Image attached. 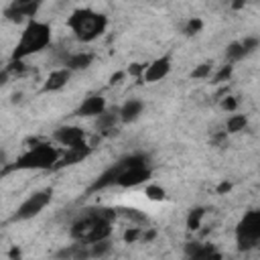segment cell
Returning <instances> with one entry per match:
<instances>
[{
    "label": "cell",
    "mask_w": 260,
    "mask_h": 260,
    "mask_svg": "<svg viewBox=\"0 0 260 260\" xmlns=\"http://www.w3.org/2000/svg\"><path fill=\"white\" fill-rule=\"evenodd\" d=\"M246 126H248V118L244 114H232L225 122V134H238L246 130Z\"/></svg>",
    "instance_id": "16"
},
{
    "label": "cell",
    "mask_w": 260,
    "mask_h": 260,
    "mask_svg": "<svg viewBox=\"0 0 260 260\" xmlns=\"http://www.w3.org/2000/svg\"><path fill=\"white\" fill-rule=\"evenodd\" d=\"M69 79H71V71L65 69V67H57V69H53V71L47 75V79H45V83H43V91H45V93L59 91V89H63V87L67 85Z\"/></svg>",
    "instance_id": "13"
},
{
    "label": "cell",
    "mask_w": 260,
    "mask_h": 260,
    "mask_svg": "<svg viewBox=\"0 0 260 260\" xmlns=\"http://www.w3.org/2000/svg\"><path fill=\"white\" fill-rule=\"evenodd\" d=\"M89 152H91V146H89L87 142H83V144H79V146H73V148H65V152L59 154V158H57V162H55L53 169L59 171V169H63V167L77 165V162L85 160V158L89 156Z\"/></svg>",
    "instance_id": "10"
},
{
    "label": "cell",
    "mask_w": 260,
    "mask_h": 260,
    "mask_svg": "<svg viewBox=\"0 0 260 260\" xmlns=\"http://www.w3.org/2000/svg\"><path fill=\"white\" fill-rule=\"evenodd\" d=\"M53 199V189H41V191H35L32 195H28L20 205L18 209L14 211L12 219L14 221H24V219H32L35 215H39Z\"/></svg>",
    "instance_id": "6"
},
{
    "label": "cell",
    "mask_w": 260,
    "mask_h": 260,
    "mask_svg": "<svg viewBox=\"0 0 260 260\" xmlns=\"http://www.w3.org/2000/svg\"><path fill=\"white\" fill-rule=\"evenodd\" d=\"M156 238V232L152 230V228H146L144 232H142V240H146V242H150V240H154Z\"/></svg>",
    "instance_id": "33"
},
{
    "label": "cell",
    "mask_w": 260,
    "mask_h": 260,
    "mask_svg": "<svg viewBox=\"0 0 260 260\" xmlns=\"http://www.w3.org/2000/svg\"><path fill=\"white\" fill-rule=\"evenodd\" d=\"M67 26L77 41L93 43L95 39H100L106 32L108 16L102 12H95L91 8H75L67 18Z\"/></svg>",
    "instance_id": "1"
},
{
    "label": "cell",
    "mask_w": 260,
    "mask_h": 260,
    "mask_svg": "<svg viewBox=\"0 0 260 260\" xmlns=\"http://www.w3.org/2000/svg\"><path fill=\"white\" fill-rule=\"evenodd\" d=\"M140 238H142V228H138V225L126 228V232H124V236H122V240H124L126 244H134V242L140 240Z\"/></svg>",
    "instance_id": "25"
},
{
    "label": "cell",
    "mask_w": 260,
    "mask_h": 260,
    "mask_svg": "<svg viewBox=\"0 0 260 260\" xmlns=\"http://www.w3.org/2000/svg\"><path fill=\"white\" fill-rule=\"evenodd\" d=\"M236 242H238V250L248 252L252 248L258 246L260 242V211H248L244 213V217L240 219L238 228H236Z\"/></svg>",
    "instance_id": "5"
},
{
    "label": "cell",
    "mask_w": 260,
    "mask_h": 260,
    "mask_svg": "<svg viewBox=\"0 0 260 260\" xmlns=\"http://www.w3.org/2000/svg\"><path fill=\"white\" fill-rule=\"evenodd\" d=\"M53 138L65 146V148H73L85 142V130L81 126H61L53 132Z\"/></svg>",
    "instance_id": "9"
},
{
    "label": "cell",
    "mask_w": 260,
    "mask_h": 260,
    "mask_svg": "<svg viewBox=\"0 0 260 260\" xmlns=\"http://www.w3.org/2000/svg\"><path fill=\"white\" fill-rule=\"evenodd\" d=\"M8 260H22V250H20V246H10V250H8Z\"/></svg>",
    "instance_id": "30"
},
{
    "label": "cell",
    "mask_w": 260,
    "mask_h": 260,
    "mask_svg": "<svg viewBox=\"0 0 260 260\" xmlns=\"http://www.w3.org/2000/svg\"><path fill=\"white\" fill-rule=\"evenodd\" d=\"M221 258H223V256H221V252H219V250H213V252L207 256V260H221Z\"/></svg>",
    "instance_id": "34"
},
{
    "label": "cell",
    "mask_w": 260,
    "mask_h": 260,
    "mask_svg": "<svg viewBox=\"0 0 260 260\" xmlns=\"http://www.w3.org/2000/svg\"><path fill=\"white\" fill-rule=\"evenodd\" d=\"M203 30V20L199 18V16H191L185 24H183V32L187 35V37H193V35H197V32H201Z\"/></svg>",
    "instance_id": "23"
},
{
    "label": "cell",
    "mask_w": 260,
    "mask_h": 260,
    "mask_svg": "<svg viewBox=\"0 0 260 260\" xmlns=\"http://www.w3.org/2000/svg\"><path fill=\"white\" fill-rule=\"evenodd\" d=\"M144 69H146V63H130V67L126 69V75H132V77H136L138 81H142Z\"/></svg>",
    "instance_id": "27"
},
{
    "label": "cell",
    "mask_w": 260,
    "mask_h": 260,
    "mask_svg": "<svg viewBox=\"0 0 260 260\" xmlns=\"http://www.w3.org/2000/svg\"><path fill=\"white\" fill-rule=\"evenodd\" d=\"M106 110H108L106 98L100 95V93H93V95H87V98L79 104V108L75 110V114H77L79 118H98V116L104 114Z\"/></svg>",
    "instance_id": "12"
},
{
    "label": "cell",
    "mask_w": 260,
    "mask_h": 260,
    "mask_svg": "<svg viewBox=\"0 0 260 260\" xmlns=\"http://www.w3.org/2000/svg\"><path fill=\"white\" fill-rule=\"evenodd\" d=\"M171 71V57L169 55H162L150 63H146V69H144V75H142V81L146 83H154V81H160L162 77H167Z\"/></svg>",
    "instance_id": "11"
},
{
    "label": "cell",
    "mask_w": 260,
    "mask_h": 260,
    "mask_svg": "<svg viewBox=\"0 0 260 260\" xmlns=\"http://www.w3.org/2000/svg\"><path fill=\"white\" fill-rule=\"evenodd\" d=\"M144 195H146L150 201H162V199H167V191H165V187L154 185V183H150V185L144 187Z\"/></svg>",
    "instance_id": "22"
},
{
    "label": "cell",
    "mask_w": 260,
    "mask_h": 260,
    "mask_svg": "<svg viewBox=\"0 0 260 260\" xmlns=\"http://www.w3.org/2000/svg\"><path fill=\"white\" fill-rule=\"evenodd\" d=\"M244 57H246V53H244V47H242L240 41H234V43H230L225 47V59H228L230 65L236 63V61H240V59H244Z\"/></svg>",
    "instance_id": "20"
},
{
    "label": "cell",
    "mask_w": 260,
    "mask_h": 260,
    "mask_svg": "<svg viewBox=\"0 0 260 260\" xmlns=\"http://www.w3.org/2000/svg\"><path fill=\"white\" fill-rule=\"evenodd\" d=\"M8 77H10V75H8V71H6V69H4V71H2V73H0V85H4V83H6V81H8Z\"/></svg>",
    "instance_id": "35"
},
{
    "label": "cell",
    "mask_w": 260,
    "mask_h": 260,
    "mask_svg": "<svg viewBox=\"0 0 260 260\" xmlns=\"http://www.w3.org/2000/svg\"><path fill=\"white\" fill-rule=\"evenodd\" d=\"M142 110H144V102L142 100H136V98H130V100H126L124 104H122V108L118 110V118L122 120V122H134V120H138L140 118V114H142Z\"/></svg>",
    "instance_id": "14"
},
{
    "label": "cell",
    "mask_w": 260,
    "mask_h": 260,
    "mask_svg": "<svg viewBox=\"0 0 260 260\" xmlns=\"http://www.w3.org/2000/svg\"><path fill=\"white\" fill-rule=\"evenodd\" d=\"M124 77H126V71H116V73L110 77V83H112V85H118V83H122Z\"/></svg>",
    "instance_id": "31"
},
{
    "label": "cell",
    "mask_w": 260,
    "mask_h": 260,
    "mask_svg": "<svg viewBox=\"0 0 260 260\" xmlns=\"http://www.w3.org/2000/svg\"><path fill=\"white\" fill-rule=\"evenodd\" d=\"M59 158V150L51 146L49 142H35V146H28L12 165L6 167V171H45L53 169Z\"/></svg>",
    "instance_id": "4"
},
{
    "label": "cell",
    "mask_w": 260,
    "mask_h": 260,
    "mask_svg": "<svg viewBox=\"0 0 260 260\" xmlns=\"http://www.w3.org/2000/svg\"><path fill=\"white\" fill-rule=\"evenodd\" d=\"M112 250L110 240H102V242H93L89 244V258H102Z\"/></svg>",
    "instance_id": "21"
},
{
    "label": "cell",
    "mask_w": 260,
    "mask_h": 260,
    "mask_svg": "<svg viewBox=\"0 0 260 260\" xmlns=\"http://www.w3.org/2000/svg\"><path fill=\"white\" fill-rule=\"evenodd\" d=\"M232 71H234V65H230V63H225V65H221V69L213 75V83H221V81H228L230 77H232Z\"/></svg>",
    "instance_id": "26"
},
{
    "label": "cell",
    "mask_w": 260,
    "mask_h": 260,
    "mask_svg": "<svg viewBox=\"0 0 260 260\" xmlns=\"http://www.w3.org/2000/svg\"><path fill=\"white\" fill-rule=\"evenodd\" d=\"M205 217V207H193L187 215V230L189 232H195L201 228V221Z\"/></svg>",
    "instance_id": "19"
},
{
    "label": "cell",
    "mask_w": 260,
    "mask_h": 260,
    "mask_svg": "<svg viewBox=\"0 0 260 260\" xmlns=\"http://www.w3.org/2000/svg\"><path fill=\"white\" fill-rule=\"evenodd\" d=\"M211 75V63H201V65H197L193 71H191V77L193 79H207Z\"/></svg>",
    "instance_id": "24"
},
{
    "label": "cell",
    "mask_w": 260,
    "mask_h": 260,
    "mask_svg": "<svg viewBox=\"0 0 260 260\" xmlns=\"http://www.w3.org/2000/svg\"><path fill=\"white\" fill-rule=\"evenodd\" d=\"M110 234H112V221L100 217L93 207L85 209V213L71 223V238H75L77 242L93 244L108 240Z\"/></svg>",
    "instance_id": "3"
},
{
    "label": "cell",
    "mask_w": 260,
    "mask_h": 260,
    "mask_svg": "<svg viewBox=\"0 0 260 260\" xmlns=\"http://www.w3.org/2000/svg\"><path fill=\"white\" fill-rule=\"evenodd\" d=\"M150 175H152V173H150L148 165H144V167H126V169L120 173L116 185H118V187H124V189H132V187H138V185L146 183V181L150 179Z\"/></svg>",
    "instance_id": "8"
},
{
    "label": "cell",
    "mask_w": 260,
    "mask_h": 260,
    "mask_svg": "<svg viewBox=\"0 0 260 260\" xmlns=\"http://www.w3.org/2000/svg\"><path fill=\"white\" fill-rule=\"evenodd\" d=\"M116 120H120V118H118V110H116V112H108V110H106L104 114H100V116L95 118V126H98V130L110 132V130H114Z\"/></svg>",
    "instance_id": "17"
},
{
    "label": "cell",
    "mask_w": 260,
    "mask_h": 260,
    "mask_svg": "<svg viewBox=\"0 0 260 260\" xmlns=\"http://www.w3.org/2000/svg\"><path fill=\"white\" fill-rule=\"evenodd\" d=\"M91 63H93V53L77 51V53H71V55L65 59L63 67L73 73V71H83V69H87Z\"/></svg>",
    "instance_id": "15"
},
{
    "label": "cell",
    "mask_w": 260,
    "mask_h": 260,
    "mask_svg": "<svg viewBox=\"0 0 260 260\" xmlns=\"http://www.w3.org/2000/svg\"><path fill=\"white\" fill-rule=\"evenodd\" d=\"M116 215H124L126 219L134 221V223H136L138 228H142V225H146V223H148V215L140 213L138 209H128V207H120V209H116Z\"/></svg>",
    "instance_id": "18"
},
{
    "label": "cell",
    "mask_w": 260,
    "mask_h": 260,
    "mask_svg": "<svg viewBox=\"0 0 260 260\" xmlns=\"http://www.w3.org/2000/svg\"><path fill=\"white\" fill-rule=\"evenodd\" d=\"M232 191V183L230 181H221L219 185H217V193L219 195H225V193H230Z\"/></svg>",
    "instance_id": "32"
},
{
    "label": "cell",
    "mask_w": 260,
    "mask_h": 260,
    "mask_svg": "<svg viewBox=\"0 0 260 260\" xmlns=\"http://www.w3.org/2000/svg\"><path fill=\"white\" fill-rule=\"evenodd\" d=\"M41 8L39 0H14L4 8V16L12 22H22V20H35L37 12Z\"/></svg>",
    "instance_id": "7"
},
{
    "label": "cell",
    "mask_w": 260,
    "mask_h": 260,
    "mask_svg": "<svg viewBox=\"0 0 260 260\" xmlns=\"http://www.w3.org/2000/svg\"><path fill=\"white\" fill-rule=\"evenodd\" d=\"M51 43V26L43 20H28L24 30L20 32L18 43L10 55V61H24L26 57L41 53Z\"/></svg>",
    "instance_id": "2"
},
{
    "label": "cell",
    "mask_w": 260,
    "mask_h": 260,
    "mask_svg": "<svg viewBox=\"0 0 260 260\" xmlns=\"http://www.w3.org/2000/svg\"><path fill=\"white\" fill-rule=\"evenodd\" d=\"M242 43V47H244V53H246V57L250 55V53H254L256 49H258V45H260V41L256 39V37H246L244 41H240Z\"/></svg>",
    "instance_id": "28"
},
{
    "label": "cell",
    "mask_w": 260,
    "mask_h": 260,
    "mask_svg": "<svg viewBox=\"0 0 260 260\" xmlns=\"http://www.w3.org/2000/svg\"><path fill=\"white\" fill-rule=\"evenodd\" d=\"M221 110L228 112V114H236V110H238V100H236L234 95H225V98L221 100Z\"/></svg>",
    "instance_id": "29"
}]
</instances>
